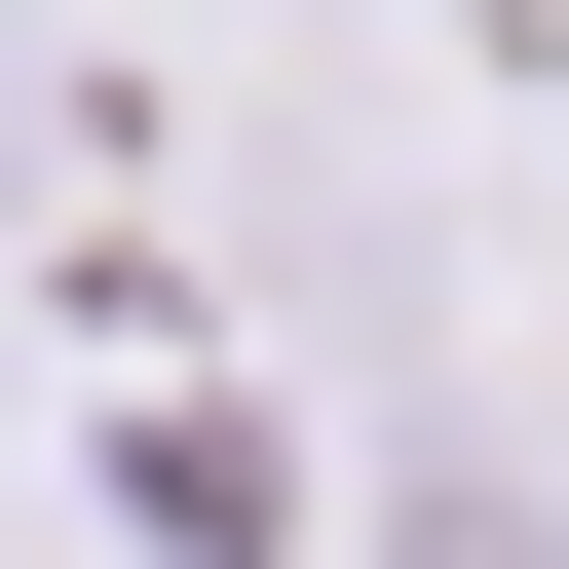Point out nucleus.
Instances as JSON below:
<instances>
[{"label":"nucleus","instance_id":"obj_1","mask_svg":"<svg viewBox=\"0 0 569 569\" xmlns=\"http://www.w3.org/2000/svg\"><path fill=\"white\" fill-rule=\"evenodd\" d=\"M418 569H531V493H493V456H418Z\"/></svg>","mask_w":569,"mask_h":569}]
</instances>
